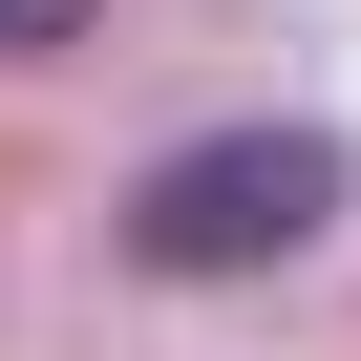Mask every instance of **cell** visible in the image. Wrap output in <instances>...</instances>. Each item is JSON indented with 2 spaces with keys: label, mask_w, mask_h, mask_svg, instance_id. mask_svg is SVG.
I'll use <instances>...</instances> for the list:
<instances>
[{
  "label": "cell",
  "mask_w": 361,
  "mask_h": 361,
  "mask_svg": "<svg viewBox=\"0 0 361 361\" xmlns=\"http://www.w3.org/2000/svg\"><path fill=\"white\" fill-rule=\"evenodd\" d=\"M319 213H340V128H213L128 192V255L149 276H276Z\"/></svg>",
  "instance_id": "cell-1"
}]
</instances>
